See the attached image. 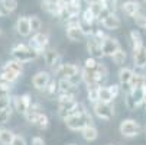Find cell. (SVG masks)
I'll use <instances>...</instances> for the list:
<instances>
[{
  "label": "cell",
  "mask_w": 146,
  "mask_h": 145,
  "mask_svg": "<svg viewBox=\"0 0 146 145\" xmlns=\"http://www.w3.org/2000/svg\"><path fill=\"white\" fill-rule=\"evenodd\" d=\"M44 93H45L48 97H55L56 94H59V86H58V81L51 80V83L48 84V87L44 90Z\"/></svg>",
  "instance_id": "f1b7e54d"
},
{
  "label": "cell",
  "mask_w": 146,
  "mask_h": 145,
  "mask_svg": "<svg viewBox=\"0 0 146 145\" xmlns=\"http://www.w3.org/2000/svg\"><path fill=\"white\" fill-rule=\"evenodd\" d=\"M9 108H12V99H10V96L0 97V110L9 109Z\"/></svg>",
  "instance_id": "60d3db41"
},
{
  "label": "cell",
  "mask_w": 146,
  "mask_h": 145,
  "mask_svg": "<svg viewBox=\"0 0 146 145\" xmlns=\"http://www.w3.org/2000/svg\"><path fill=\"white\" fill-rule=\"evenodd\" d=\"M81 20H84L86 23L93 25V22H94V20H97V17H96V15L91 12V9L87 7L84 12H82V15H81Z\"/></svg>",
  "instance_id": "e575fe53"
},
{
  "label": "cell",
  "mask_w": 146,
  "mask_h": 145,
  "mask_svg": "<svg viewBox=\"0 0 146 145\" xmlns=\"http://www.w3.org/2000/svg\"><path fill=\"white\" fill-rule=\"evenodd\" d=\"M98 89H100V86H98V84H94V86H88V87H87L88 100L93 103V105L98 102Z\"/></svg>",
  "instance_id": "4dcf8cb0"
},
{
  "label": "cell",
  "mask_w": 146,
  "mask_h": 145,
  "mask_svg": "<svg viewBox=\"0 0 146 145\" xmlns=\"http://www.w3.org/2000/svg\"><path fill=\"white\" fill-rule=\"evenodd\" d=\"M81 136L84 138L87 142H93L98 138V129L94 126V125H90V126H86L84 129L81 131Z\"/></svg>",
  "instance_id": "44dd1931"
},
{
  "label": "cell",
  "mask_w": 146,
  "mask_h": 145,
  "mask_svg": "<svg viewBox=\"0 0 146 145\" xmlns=\"http://www.w3.org/2000/svg\"><path fill=\"white\" fill-rule=\"evenodd\" d=\"M101 25L106 29H109V31H116V29H119L121 26V20H120V17L116 13H111L109 17H106L103 20Z\"/></svg>",
  "instance_id": "ac0fdd59"
},
{
  "label": "cell",
  "mask_w": 146,
  "mask_h": 145,
  "mask_svg": "<svg viewBox=\"0 0 146 145\" xmlns=\"http://www.w3.org/2000/svg\"><path fill=\"white\" fill-rule=\"evenodd\" d=\"M29 22H31V29L33 33H38L42 29V20L38 16H29Z\"/></svg>",
  "instance_id": "d6a6232c"
},
{
  "label": "cell",
  "mask_w": 146,
  "mask_h": 145,
  "mask_svg": "<svg viewBox=\"0 0 146 145\" xmlns=\"http://www.w3.org/2000/svg\"><path fill=\"white\" fill-rule=\"evenodd\" d=\"M54 73H55L56 76H59L61 78L70 80V78H72L74 76L80 74V73H81V68H80L78 65H75V64H61Z\"/></svg>",
  "instance_id": "8fae6325"
},
{
  "label": "cell",
  "mask_w": 146,
  "mask_h": 145,
  "mask_svg": "<svg viewBox=\"0 0 146 145\" xmlns=\"http://www.w3.org/2000/svg\"><path fill=\"white\" fill-rule=\"evenodd\" d=\"M145 29H146V28H145Z\"/></svg>",
  "instance_id": "11a10c76"
},
{
  "label": "cell",
  "mask_w": 146,
  "mask_h": 145,
  "mask_svg": "<svg viewBox=\"0 0 146 145\" xmlns=\"http://www.w3.org/2000/svg\"><path fill=\"white\" fill-rule=\"evenodd\" d=\"M109 145H110V144H109Z\"/></svg>",
  "instance_id": "9f6ffc18"
},
{
  "label": "cell",
  "mask_w": 146,
  "mask_h": 145,
  "mask_svg": "<svg viewBox=\"0 0 146 145\" xmlns=\"http://www.w3.org/2000/svg\"><path fill=\"white\" fill-rule=\"evenodd\" d=\"M135 71L129 67H123L119 71V84L121 87V90H124V93L132 92V80H133Z\"/></svg>",
  "instance_id": "52a82bcc"
},
{
  "label": "cell",
  "mask_w": 146,
  "mask_h": 145,
  "mask_svg": "<svg viewBox=\"0 0 146 145\" xmlns=\"http://www.w3.org/2000/svg\"><path fill=\"white\" fill-rule=\"evenodd\" d=\"M3 68L12 70V71H15V73L20 74V76L23 74V63H20V61H17V59H9V61H6V63L3 64Z\"/></svg>",
  "instance_id": "603a6c76"
},
{
  "label": "cell",
  "mask_w": 146,
  "mask_h": 145,
  "mask_svg": "<svg viewBox=\"0 0 146 145\" xmlns=\"http://www.w3.org/2000/svg\"><path fill=\"white\" fill-rule=\"evenodd\" d=\"M96 74H97V77H98V81L103 83L104 80L109 77V70H107V67L104 65V64L98 63V65H97V68H96Z\"/></svg>",
  "instance_id": "1f68e13d"
},
{
  "label": "cell",
  "mask_w": 146,
  "mask_h": 145,
  "mask_svg": "<svg viewBox=\"0 0 146 145\" xmlns=\"http://www.w3.org/2000/svg\"><path fill=\"white\" fill-rule=\"evenodd\" d=\"M130 41H132L133 49H136V48H140V47H143V38H142L140 32H139V31H136V29L130 31Z\"/></svg>",
  "instance_id": "83f0119b"
},
{
  "label": "cell",
  "mask_w": 146,
  "mask_h": 145,
  "mask_svg": "<svg viewBox=\"0 0 146 145\" xmlns=\"http://www.w3.org/2000/svg\"><path fill=\"white\" fill-rule=\"evenodd\" d=\"M135 22H136V25L139 26V28H146V15H145V12H140V13H137L135 17Z\"/></svg>",
  "instance_id": "f35d334b"
},
{
  "label": "cell",
  "mask_w": 146,
  "mask_h": 145,
  "mask_svg": "<svg viewBox=\"0 0 146 145\" xmlns=\"http://www.w3.org/2000/svg\"><path fill=\"white\" fill-rule=\"evenodd\" d=\"M133 63H135V67L137 68L146 67V47L145 45L133 49Z\"/></svg>",
  "instance_id": "e0dca14e"
},
{
  "label": "cell",
  "mask_w": 146,
  "mask_h": 145,
  "mask_svg": "<svg viewBox=\"0 0 146 145\" xmlns=\"http://www.w3.org/2000/svg\"><path fill=\"white\" fill-rule=\"evenodd\" d=\"M0 35H2V29H0Z\"/></svg>",
  "instance_id": "816d5d0a"
},
{
  "label": "cell",
  "mask_w": 146,
  "mask_h": 145,
  "mask_svg": "<svg viewBox=\"0 0 146 145\" xmlns=\"http://www.w3.org/2000/svg\"><path fill=\"white\" fill-rule=\"evenodd\" d=\"M143 105H145V106H146V96H145V103H143Z\"/></svg>",
  "instance_id": "681fc988"
},
{
  "label": "cell",
  "mask_w": 146,
  "mask_h": 145,
  "mask_svg": "<svg viewBox=\"0 0 146 145\" xmlns=\"http://www.w3.org/2000/svg\"><path fill=\"white\" fill-rule=\"evenodd\" d=\"M101 47H103V52H104V57H113L119 49H121L120 47V42L116 39V38H111V36H107L106 39L101 42Z\"/></svg>",
  "instance_id": "7c38bea8"
},
{
  "label": "cell",
  "mask_w": 146,
  "mask_h": 145,
  "mask_svg": "<svg viewBox=\"0 0 146 145\" xmlns=\"http://www.w3.org/2000/svg\"><path fill=\"white\" fill-rule=\"evenodd\" d=\"M119 131L124 138H135L142 132V126L139 125V122L135 119H124L120 122Z\"/></svg>",
  "instance_id": "277c9868"
},
{
  "label": "cell",
  "mask_w": 146,
  "mask_h": 145,
  "mask_svg": "<svg viewBox=\"0 0 146 145\" xmlns=\"http://www.w3.org/2000/svg\"><path fill=\"white\" fill-rule=\"evenodd\" d=\"M65 9L71 16H78L81 12V0H74V2H71L70 5L65 6Z\"/></svg>",
  "instance_id": "f546056e"
},
{
  "label": "cell",
  "mask_w": 146,
  "mask_h": 145,
  "mask_svg": "<svg viewBox=\"0 0 146 145\" xmlns=\"http://www.w3.org/2000/svg\"><path fill=\"white\" fill-rule=\"evenodd\" d=\"M121 9H123L124 13H126L127 16H130V17H135L137 13L143 12L140 3L136 2V0H127V2H124V3L121 5Z\"/></svg>",
  "instance_id": "2e32d148"
},
{
  "label": "cell",
  "mask_w": 146,
  "mask_h": 145,
  "mask_svg": "<svg viewBox=\"0 0 146 145\" xmlns=\"http://www.w3.org/2000/svg\"><path fill=\"white\" fill-rule=\"evenodd\" d=\"M93 112L98 119L103 120H110L114 116V106L111 103H103V102H97L93 105Z\"/></svg>",
  "instance_id": "5b68a950"
},
{
  "label": "cell",
  "mask_w": 146,
  "mask_h": 145,
  "mask_svg": "<svg viewBox=\"0 0 146 145\" xmlns=\"http://www.w3.org/2000/svg\"><path fill=\"white\" fill-rule=\"evenodd\" d=\"M59 2H62L64 5H70L71 2H74V0H59Z\"/></svg>",
  "instance_id": "c3c4849f"
},
{
  "label": "cell",
  "mask_w": 146,
  "mask_h": 145,
  "mask_svg": "<svg viewBox=\"0 0 146 145\" xmlns=\"http://www.w3.org/2000/svg\"><path fill=\"white\" fill-rule=\"evenodd\" d=\"M78 102L72 96H64L58 94V116L62 119H67L68 116L75 113V108Z\"/></svg>",
  "instance_id": "3957f363"
},
{
  "label": "cell",
  "mask_w": 146,
  "mask_h": 145,
  "mask_svg": "<svg viewBox=\"0 0 146 145\" xmlns=\"http://www.w3.org/2000/svg\"><path fill=\"white\" fill-rule=\"evenodd\" d=\"M40 110H42V106H40V103H32V105H31V108L28 109V112L23 115L25 116V119L29 122V123H33V120L36 119V116L39 115V113H42V112H40Z\"/></svg>",
  "instance_id": "ffe728a7"
},
{
  "label": "cell",
  "mask_w": 146,
  "mask_h": 145,
  "mask_svg": "<svg viewBox=\"0 0 146 145\" xmlns=\"http://www.w3.org/2000/svg\"><path fill=\"white\" fill-rule=\"evenodd\" d=\"M19 78H20V74H17V73H15V71H12V70L2 68V71H0V80H5V81L10 83V84L16 83Z\"/></svg>",
  "instance_id": "cb8c5ba5"
},
{
  "label": "cell",
  "mask_w": 146,
  "mask_h": 145,
  "mask_svg": "<svg viewBox=\"0 0 146 145\" xmlns=\"http://www.w3.org/2000/svg\"><path fill=\"white\" fill-rule=\"evenodd\" d=\"M12 12L10 10H7L5 6H3V3H0V17H5V16H9Z\"/></svg>",
  "instance_id": "7dc6e473"
},
{
  "label": "cell",
  "mask_w": 146,
  "mask_h": 145,
  "mask_svg": "<svg viewBox=\"0 0 146 145\" xmlns=\"http://www.w3.org/2000/svg\"><path fill=\"white\" fill-rule=\"evenodd\" d=\"M44 61H45V64L48 65V67H51L54 71L62 64L61 61H62V57H61V54L58 52V51H55V49H52V48H46L45 51H44Z\"/></svg>",
  "instance_id": "9c48e42d"
},
{
  "label": "cell",
  "mask_w": 146,
  "mask_h": 145,
  "mask_svg": "<svg viewBox=\"0 0 146 145\" xmlns=\"http://www.w3.org/2000/svg\"><path fill=\"white\" fill-rule=\"evenodd\" d=\"M65 125L68 129L71 131H82L86 126H90L93 125V116L90 112H86V113H74L71 116H68L67 119H64Z\"/></svg>",
  "instance_id": "6da1fadb"
},
{
  "label": "cell",
  "mask_w": 146,
  "mask_h": 145,
  "mask_svg": "<svg viewBox=\"0 0 146 145\" xmlns=\"http://www.w3.org/2000/svg\"><path fill=\"white\" fill-rule=\"evenodd\" d=\"M32 125L36 126L38 129H40V131H45V129H48V126H49V118L42 112V113H39V115L36 116V119L33 120Z\"/></svg>",
  "instance_id": "7402d4cb"
},
{
  "label": "cell",
  "mask_w": 146,
  "mask_h": 145,
  "mask_svg": "<svg viewBox=\"0 0 146 145\" xmlns=\"http://www.w3.org/2000/svg\"><path fill=\"white\" fill-rule=\"evenodd\" d=\"M124 105H126V108L129 110H136L137 109V105H136V102H135V99H133L130 92L124 94Z\"/></svg>",
  "instance_id": "d590c367"
},
{
  "label": "cell",
  "mask_w": 146,
  "mask_h": 145,
  "mask_svg": "<svg viewBox=\"0 0 146 145\" xmlns=\"http://www.w3.org/2000/svg\"><path fill=\"white\" fill-rule=\"evenodd\" d=\"M91 36H93V38H96L97 41H100V42H103V41L107 38V35L104 33V32H103L101 29H96V31L93 32V35H91Z\"/></svg>",
  "instance_id": "7bdbcfd3"
},
{
  "label": "cell",
  "mask_w": 146,
  "mask_h": 145,
  "mask_svg": "<svg viewBox=\"0 0 146 145\" xmlns=\"http://www.w3.org/2000/svg\"><path fill=\"white\" fill-rule=\"evenodd\" d=\"M109 89H110V92H111V94L114 96V99L120 94V92H121V87H120V84H111V86H109Z\"/></svg>",
  "instance_id": "f6af8a7d"
},
{
  "label": "cell",
  "mask_w": 146,
  "mask_h": 145,
  "mask_svg": "<svg viewBox=\"0 0 146 145\" xmlns=\"http://www.w3.org/2000/svg\"><path fill=\"white\" fill-rule=\"evenodd\" d=\"M97 65H98L97 59H96V58H93V57H88V58L84 61V68H88V70H96V68H97Z\"/></svg>",
  "instance_id": "ab89813d"
},
{
  "label": "cell",
  "mask_w": 146,
  "mask_h": 145,
  "mask_svg": "<svg viewBox=\"0 0 146 145\" xmlns=\"http://www.w3.org/2000/svg\"><path fill=\"white\" fill-rule=\"evenodd\" d=\"M13 59H17L20 63H31V61L36 59L40 54H38L35 49H32L29 45H25V44H16L12 47V51H10Z\"/></svg>",
  "instance_id": "7a4b0ae2"
},
{
  "label": "cell",
  "mask_w": 146,
  "mask_h": 145,
  "mask_svg": "<svg viewBox=\"0 0 146 145\" xmlns=\"http://www.w3.org/2000/svg\"><path fill=\"white\" fill-rule=\"evenodd\" d=\"M84 33L80 29V25H68L67 26V38L72 42H80Z\"/></svg>",
  "instance_id": "d6986e66"
},
{
  "label": "cell",
  "mask_w": 146,
  "mask_h": 145,
  "mask_svg": "<svg viewBox=\"0 0 146 145\" xmlns=\"http://www.w3.org/2000/svg\"><path fill=\"white\" fill-rule=\"evenodd\" d=\"M3 6L7 9V10H10V12H15L16 10V7H17V0H3Z\"/></svg>",
  "instance_id": "b9f144b4"
},
{
  "label": "cell",
  "mask_w": 146,
  "mask_h": 145,
  "mask_svg": "<svg viewBox=\"0 0 146 145\" xmlns=\"http://www.w3.org/2000/svg\"><path fill=\"white\" fill-rule=\"evenodd\" d=\"M10 86H12L10 83H7V81H5V80H0V97L10 96V90H12Z\"/></svg>",
  "instance_id": "8d00e7d4"
},
{
  "label": "cell",
  "mask_w": 146,
  "mask_h": 145,
  "mask_svg": "<svg viewBox=\"0 0 146 145\" xmlns=\"http://www.w3.org/2000/svg\"><path fill=\"white\" fill-rule=\"evenodd\" d=\"M113 100H114V96L111 94L110 89L109 87H104V86H100V89H98V102L113 103Z\"/></svg>",
  "instance_id": "d4e9b609"
},
{
  "label": "cell",
  "mask_w": 146,
  "mask_h": 145,
  "mask_svg": "<svg viewBox=\"0 0 146 145\" xmlns=\"http://www.w3.org/2000/svg\"><path fill=\"white\" fill-rule=\"evenodd\" d=\"M13 138H15V134L10 129L0 128V145H12Z\"/></svg>",
  "instance_id": "484cf974"
},
{
  "label": "cell",
  "mask_w": 146,
  "mask_h": 145,
  "mask_svg": "<svg viewBox=\"0 0 146 145\" xmlns=\"http://www.w3.org/2000/svg\"><path fill=\"white\" fill-rule=\"evenodd\" d=\"M52 77L48 71H38L33 77H32V84L36 90H45L48 87V84L51 83Z\"/></svg>",
  "instance_id": "30bf717a"
},
{
  "label": "cell",
  "mask_w": 146,
  "mask_h": 145,
  "mask_svg": "<svg viewBox=\"0 0 146 145\" xmlns=\"http://www.w3.org/2000/svg\"><path fill=\"white\" fill-rule=\"evenodd\" d=\"M145 86H146V77L143 74L135 73L133 80H132V90H135V89H143Z\"/></svg>",
  "instance_id": "4316f807"
},
{
  "label": "cell",
  "mask_w": 146,
  "mask_h": 145,
  "mask_svg": "<svg viewBox=\"0 0 146 145\" xmlns=\"http://www.w3.org/2000/svg\"><path fill=\"white\" fill-rule=\"evenodd\" d=\"M31 144H32V145H46V144H45V139H44L42 136H33V138L31 139Z\"/></svg>",
  "instance_id": "bcb514c9"
},
{
  "label": "cell",
  "mask_w": 146,
  "mask_h": 145,
  "mask_svg": "<svg viewBox=\"0 0 146 145\" xmlns=\"http://www.w3.org/2000/svg\"><path fill=\"white\" fill-rule=\"evenodd\" d=\"M87 51L90 52V57H93L96 59H100V58L104 57L101 42H100V41H97L96 38H93V36H90L87 39Z\"/></svg>",
  "instance_id": "5bb4252c"
},
{
  "label": "cell",
  "mask_w": 146,
  "mask_h": 145,
  "mask_svg": "<svg viewBox=\"0 0 146 145\" xmlns=\"http://www.w3.org/2000/svg\"><path fill=\"white\" fill-rule=\"evenodd\" d=\"M68 145H75V144H68Z\"/></svg>",
  "instance_id": "f907efd6"
},
{
  "label": "cell",
  "mask_w": 146,
  "mask_h": 145,
  "mask_svg": "<svg viewBox=\"0 0 146 145\" xmlns=\"http://www.w3.org/2000/svg\"><path fill=\"white\" fill-rule=\"evenodd\" d=\"M32 96L29 93H25V94H20V96H16L15 100H13V108L17 113L20 115H25L28 112V109L31 108L32 105Z\"/></svg>",
  "instance_id": "ba28073f"
},
{
  "label": "cell",
  "mask_w": 146,
  "mask_h": 145,
  "mask_svg": "<svg viewBox=\"0 0 146 145\" xmlns=\"http://www.w3.org/2000/svg\"><path fill=\"white\" fill-rule=\"evenodd\" d=\"M126 58H127V55H126V52H124L123 49H119V51L111 57L113 63H114L116 65H123L124 63H126Z\"/></svg>",
  "instance_id": "836d02e7"
},
{
  "label": "cell",
  "mask_w": 146,
  "mask_h": 145,
  "mask_svg": "<svg viewBox=\"0 0 146 145\" xmlns=\"http://www.w3.org/2000/svg\"><path fill=\"white\" fill-rule=\"evenodd\" d=\"M58 86H59V94L77 97V94H78V86H75L74 83H71L70 80H67V78H59Z\"/></svg>",
  "instance_id": "4fadbf2b"
},
{
  "label": "cell",
  "mask_w": 146,
  "mask_h": 145,
  "mask_svg": "<svg viewBox=\"0 0 146 145\" xmlns=\"http://www.w3.org/2000/svg\"><path fill=\"white\" fill-rule=\"evenodd\" d=\"M54 2H59V0H54Z\"/></svg>",
  "instance_id": "f5cc1de1"
},
{
  "label": "cell",
  "mask_w": 146,
  "mask_h": 145,
  "mask_svg": "<svg viewBox=\"0 0 146 145\" xmlns=\"http://www.w3.org/2000/svg\"><path fill=\"white\" fill-rule=\"evenodd\" d=\"M145 2H146V0H145Z\"/></svg>",
  "instance_id": "db71d44e"
},
{
  "label": "cell",
  "mask_w": 146,
  "mask_h": 145,
  "mask_svg": "<svg viewBox=\"0 0 146 145\" xmlns=\"http://www.w3.org/2000/svg\"><path fill=\"white\" fill-rule=\"evenodd\" d=\"M12 145H28V142L22 135H15V138L12 141Z\"/></svg>",
  "instance_id": "ee69618b"
},
{
  "label": "cell",
  "mask_w": 146,
  "mask_h": 145,
  "mask_svg": "<svg viewBox=\"0 0 146 145\" xmlns=\"http://www.w3.org/2000/svg\"><path fill=\"white\" fill-rule=\"evenodd\" d=\"M16 31L20 36H29L32 33V29H31V22H29V17L28 16H20L17 20H16Z\"/></svg>",
  "instance_id": "9a60e30c"
},
{
  "label": "cell",
  "mask_w": 146,
  "mask_h": 145,
  "mask_svg": "<svg viewBox=\"0 0 146 145\" xmlns=\"http://www.w3.org/2000/svg\"><path fill=\"white\" fill-rule=\"evenodd\" d=\"M48 44H49V36L48 33H44V32H38L32 36V39L29 41V47L32 49H35L38 54H44V51L48 48Z\"/></svg>",
  "instance_id": "8992f818"
},
{
  "label": "cell",
  "mask_w": 146,
  "mask_h": 145,
  "mask_svg": "<svg viewBox=\"0 0 146 145\" xmlns=\"http://www.w3.org/2000/svg\"><path fill=\"white\" fill-rule=\"evenodd\" d=\"M10 116H12V108L0 110V125H5V123H7L9 119H10Z\"/></svg>",
  "instance_id": "74e56055"
}]
</instances>
